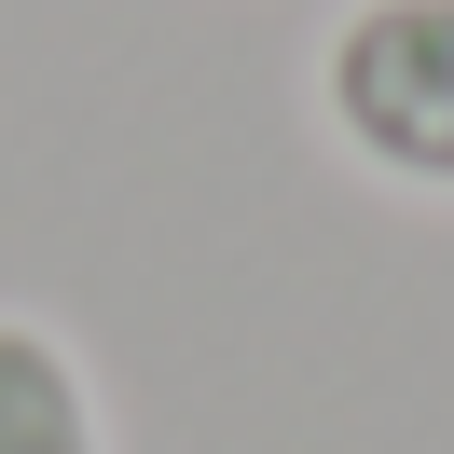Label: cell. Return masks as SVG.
Returning <instances> with one entry per match:
<instances>
[{"instance_id": "1", "label": "cell", "mask_w": 454, "mask_h": 454, "mask_svg": "<svg viewBox=\"0 0 454 454\" xmlns=\"http://www.w3.org/2000/svg\"><path fill=\"white\" fill-rule=\"evenodd\" d=\"M317 138L413 207H454V0H344L317 42Z\"/></svg>"}, {"instance_id": "2", "label": "cell", "mask_w": 454, "mask_h": 454, "mask_svg": "<svg viewBox=\"0 0 454 454\" xmlns=\"http://www.w3.org/2000/svg\"><path fill=\"white\" fill-rule=\"evenodd\" d=\"M0 454H111V399L83 344L28 303H0Z\"/></svg>"}]
</instances>
